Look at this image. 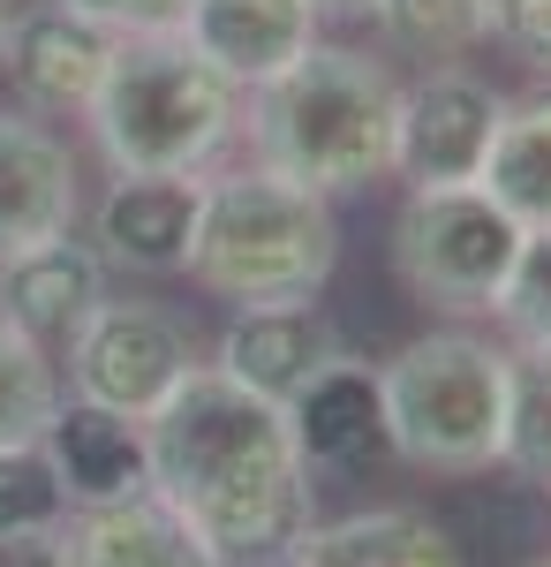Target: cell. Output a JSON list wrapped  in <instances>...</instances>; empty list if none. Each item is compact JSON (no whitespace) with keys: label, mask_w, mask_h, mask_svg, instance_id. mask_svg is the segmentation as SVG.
Returning <instances> with one entry per match:
<instances>
[{"label":"cell","mask_w":551,"mask_h":567,"mask_svg":"<svg viewBox=\"0 0 551 567\" xmlns=\"http://www.w3.org/2000/svg\"><path fill=\"white\" fill-rule=\"evenodd\" d=\"M205 175H114L91 213V250L106 272H189Z\"/></svg>","instance_id":"30bf717a"},{"label":"cell","mask_w":551,"mask_h":567,"mask_svg":"<svg viewBox=\"0 0 551 567\" xmlns=\"http://www.w3.org/2000/svg\"><path fill=\"white\" fill-rule=\"evenodd\" d=\"M280 567H468V560L424 507H363L340 523H310Z\"/></svg>","instance_id":"e0dca14e"},{"label":"cell","mask_w":551,"mask_h":567,"mask_svg":"<svg viewBox=\"0 0 551 567\" xmlns=\"http://www.w3.org/2000/svg\"><path fill=\"white\" fill-rule=\"evenodd\" d=\"M484 39L521 69L551 76V0H484Z\"/></svg>","instance_id":"d4e9b609"},{"label":"cell","mask_w":551,"mask_h":567,"mask_svg":"<svg viewBox=\"0 0 551 567\" xmlns=\"http://www.w3.org/2000/svg\"><path fill=\"white\" fill-rule=\"evenodd\" d=\"M69 567H219V553L159 492L69 515Z\"/></svg>","instance_id":"ac0fdd59"},{"label":"cell","mask_w":551,"mask_h":567,"mask_svg":"<svg viewBox=\"0 0 551 567\" xmlns=\"http://www.w3.org/2000/svg\"><path fill=\"white\" fill-rule=\"evenodd\" d=\"M544 567H551V560H544Z\"/></svg>","instance_id":"f546056e"},{"label":"cell","mask_w":551,"mask_h":567,"mask_svg":"<svg viewBox=\"0 0 551 567\" xmlns=\"http://www.w3.org/2000/svg\"><path fill=\"white\" fill-rule=\"evenodd\" d=\"M393 122H401V76L363 45L318 39L295 69L242 91L250 159L318 197H347L393 175Z\"/></svg>","instance_id":"7a4b0ae2"},{"label":"cell","mask_w":551,"mask_h":567,"mask_svg":"<svg viewBox=\"0 0 551 567\" xmlns=\"http://www.w3.org/2000/svg\"><path fill=\"white\" fill-rule=\"evenodd\" d=\"M521 235L529 227L484 182L408 189L393 213V272L430 310H499L507 272L521 258Z\"/></svg>","instance_id":"8992f818"},{"label":"cell","mask_w":551,"mask_h":567,"mask_svg":"<svg viewBox=\"0 0 551 567\" xmlns=\"http://www.w3.org/2000/svg\"><path fill=\"white\" fill-rule=\"evenodd\" d=\"M318 23L325 16L310 0H197L181 39L197 45L235 91H257L318 45Z\"/></svg>","instance_id":"4fadbf2b"},{"label":"cell","mask_w":551,"mask_h":567,"mask_svg":"<svg viewBox=\"0 0 551 567\" xmlns=\"http://www.w3.org/2000/svg\"><path fill=\"white\" fill-rule=\"evenodd\" d=\"M378 432L401 462L476 477L507 462V341L430 326L378 363Z\"/></svg>","instance_id":"5b68a950"},{"label":"cell","mask_w":551,"mask_h":567,"mask_svg":"<svg viewBox=\"0 0 551 567\" xmlns=\"http://www.w3.org/2000/svg\"><path fill=\"white\" fill-rule=\"evenodd\" d=\"M53 8H69V16L98 23L106 39H167V31L189 23L197 0H53Z\"/></svg>","instance_id":"484cf974"},{"label":"cell","mask_w":551,"mask_h":567,"mask_svg":"<svg viewBox=\"0 0 551 567\" xmlns=\"http://www.w3.org/2000/svg\"><path fill=\"white\" fill-rule=\"evenodd\" d=\"M491 318L507 326L513 349H551V227L521 235V258H513L507 296H499Z\"/></svg>","instance_id":"603a6c76"},{"label":"cell","mask_w":551,"mask_h":567,"mask_svg":"<svg viewBox=\"0 0 551 567\" xmlns=\"http://www.w3.org/2000/svg\"><path fill=\"white\" fill-rule=\"evenodd\" d=\"M106 61H114V39L98 23H84V16L53 8V0L15 8L8 45H0V69H8V84L23 99V114H84Z\"/></svg>","instance_id":"8fae6325"},{"label":"cell","mask_w":551,"mask_h":567,"mask_svg":"<svg viewBox=\"0 0 551 567\" xmlns=\"http://www.w3.org/2000/svg\"><path fill=\"white\" fill-rule=\"evenodd\" d=\"M371 23L393 53L446 69L484 45V0H371Z\"/></svg>","instance_id":"44dd1931"},{"label":"cell","mask_w":551,"mask_h":567,"mask_svg":"<svg viewBox=\"0 0 551 567\" xmlns=\"http://www.w3.org/2000/svg\"><path fill=\"white\" fill-rule=\"evenodd\" d=\"M98 296H106V258L76 235L39 243V250L0 265V318L23 326L31 341H69L98 310Z\"/></svg>","instance_id":"9a60e30c"},{"label":"cell","mask_w":551,"mask_h":567,"mask_svg":"<svg viewBox=\"0 0 551 567\" xmlns=\"http://www.w3.org/2000/svg\"><path fill=\"white\" fill-rule=\"evenodd\" d=\"M39 446H45V462H53V484H61L69 515H91V507H122V499H144V492H152L144 424H128V416H114V409L61 401Z\"/></svg>","instance_id":"7c38bea8"},{"label":"cell","mask_w":551,"mask_h":567,"mask_svg":"<svg viewBox=\"0 0 551 567\" xmlns=\"http://www.w3.org/2000/svg\"><path fill=\"white\" fill-rule=\"evenodd\" d=\"M76 219H84V167L69 136L45 130L39 114L0 106V265L76 235Z\"/></svg>","instance_id":"9c48e42d"},{"label":"cell","mask_w":551,"mask_h":567,"mask_svg":"<svg viewBox=\"0 0 551 567\" xmlns=\"http://www.w3.org/2000/svg\"><path fill=\"white\" fill-rule=\"evenodd\" d=\"M84 122L114 175H212L219 152L242 136V91L181 31L114 39Z\"/></svg>","instance_id":"277c9868"},{"label":"cell","mask_w":551,"mask_h":567,"mask_svg":"<svg viewBox=\"0 0 551 567\" xmlns=\"http://www.w3.org/2000/svg\"><path fill=\"white\" fill-rule=\"evenodd\" d=\"M69 523V499L53 484L45 446H0V537L15 529H61Z\"/></svg>","instance_id":"cb8c5ba5"},{"label":"cell","mask_w":551,"mask_h":567,"mask_svg":"<svg viewBox=\"0 0 551 567\" xmlns=\"http://www.w3.org/2000/svg\"><path fill=\"white\" fill-rule=\"evenodd\" d=\"M8 23H15V0H0V45H8Z\"/></svg>","instance_id":"f1b7e54d"},{"label":"cell","mask_w":551,"mask_h":567,"mask_svg":"<svg viewBox=\"0 0 551 567\" xmlns=\"http://www.w3.org/2000/svg\"><path fill=\"white\" fill-rule=\"evenodd\" d=\"M476 182H484L521 227H551V91L507 99L499 136H491V159H484Z\"/></svg>","instance_id":"d6986e66"},{"label":"cell","mask_w":551,"mask_h":567,"mask_svg":"<svg viewBox=\"0 0 551 567\" xmlns=\"http://www.w3.org/2000/svg\"><path fill=\"white\" fill-rule=\"evenodd\" d=\"M340 265V219L333 197L280 182L272 167H212L189 243V280L235 310H280L310 303Z\"/></svg>","instance_id":"3957f363"},{"label":"cell","mask_w":551,"mask_h":567,"mask_svg":"<svg viewBox=\"0 0 551 567\" xmlns=\"http://www.w3.org/2000/svg\"><path fill=\"white\" fill-rule=\"evenodd\" d=\"M507 114V91H491L476 69L446 61L401 84V122H393V175L408 189H454L476 182L491 159V136Z\"/></svg>","instance_id":"ba28073f"},{"label":"cell","mask_w":551,"mask_h":567,"mask_svg":"<svg viewBox=\"0 0 551 567\" xmlns=\"http://www.w3.org/2000/svg\"><path fill=\"white\" fill-rule=\"evenodd\" d=\"M507 470L551 492V349H507Z\"/></svg>","instance_id":"7402d4cb"},{"label":"cell","mask_w":551,"mask_h":567,"mask_svg":"<svg viewBox=\"0 0 551 567\" xmlns=\"http://www.w3.org/2000/svg\"><path fill=\"white\" fill-rule=\"evenodd\" d=\"M197 363L205 355H197V333L181 310L152 303V296H98V310L69 333L61 379H69V401L144 424Z\"/></svg>","instance_id":"52a82bcc"},{"label":"cell","mask_w":551,"mask_h":567,"mask_svg":"<svg viewBox=\"0 0 551 567\" xmlns=\"http://www.w3.org/2000/svg\"><path fill=\"white\" fill-rule=\"evenodd\" d=\"M61 401L69 393H61V363L45 355V341L0 318V446H39Z\"/></svg>","instance_id":"ffe728a7"},{"label":"cell","mask_w":551,"mask_h":567,"mask_svg":"<svg viewBox=\"0 0 551 567\" xmlns=\"http://www.w3.org/2000/svg\"><path fill=\"white\" fill-rule=\"evenodd\" d=\"M333 349H340V333L310 303H280V310H235V326L219 333L212 363L227 371V379H242L250 393H264V401L288 409V401L302 393V379H310Z\"/></svg>","instance_id":"2e32d148"},{"label":"cell","mask_w":551,"mask_h":567,"mask_svg":"<svg viewBox=\"0 0 551 567\" xmlns=\"http://www.w3.org/2000/svg\"><path fill=\"white\" fill-rule=\"evenodd\" d=\"M144 454L152 492L212 545L219 567L288 560V545L318 523V470L302 462L288 409L219 363H197L144 416Z\"/></svg>","instance_id":"6da1fadb"},{"label":"cell","mask_w":551,"mask_h":567,"mask_svg":"<svg viewBox=\"0 0 551 567\" xmlns=\"http://www.w3.org/2000/svg\"><path fill=\"white\" fill-rule=\"evenodd\" d=\"M288 424H295V446L310 470H347L378 446V363L355 349H333L302 393L288 401Z\"/></svg>","instance_id":"5bb4252c"},{"label":"cell","mask_w":551,"mask_h":567,"mask_svg":"<svg viewBox=\"0 0 551 567\" xmlns=\"http://www.w3.org/2000/svg\"><path fill=\"white\" fill-rule=\"evenodd\" d=\"M318 16H371V0H310Z\"/></svg>","instance_id":"83f0119b"},{"label":"cell","mask_w":551,"mask_h":567,"mask_svg":"<svg viewBox=\"0 0 551 567\" xmlns=\"http://www.w3.org/2000/svg\"><path fill=\"white\" fill-rule=\"evenodd\" d=\"M0 567H69V523H61V529H15V537H0Z\"/></svg>","instance_id":"4316f807"}]
</instances>
